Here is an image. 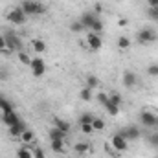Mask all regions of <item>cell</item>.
Segmentation results:
<instances>
[{
	"label": "cell",
	"instance_id": "cell-41",
	"mask_svg": "<svg viewBox=\"0 0 158 158\" xmlns=\"http://www.w3.org/2000/svg\"><path fill=\"white\" fill-rule=\"evenodd\" d=\"M118 24H119V26H127V19H121Z\"/></svg>",
	"mask_w": 158,
	"mask_h": 158
},
{
	"label": "cell",
	"instance_id": "cell-19",
	"mask_svg": "<svg viewBox=\"0 0 158 158\" xmlns=\"http://www.w3.org/2000/svg\"><path fill=\"white\" fill-rule=\"evenodd\" d=\"M17 158H33V151L30 149V147H19V151H17Z\"/></svg>",
	"mask_w": 158,
	"mask_h": 158
},
{
	"label": "cell",
	"instance_id": "cell-28",
	"mask_svg": "<svg viewBox=\"0 0 158 158\" xmlns=\"http://www.w3.org/2000/svg\"><path fill=\"white\" fill-rule=\"evenodd\" d=\"M96 99L99 101V105H103V107H105V105H107V101H109V94H107V92H98V94H96Z\"/></svg>",
	"mask_w": 158,
	"mask_h": 158
},
{
	"label": "cell",
	"instance_id": "cell-4",
	"mask_svg": "<svg viewBox=\"0 0 158 158\" xmlns=\"http://www.w3.org/2000/svg\"><path fill=\"white\" fill-rule=\"evenodd\" d=\"M118 134L121 136V138H125L127 142H134V140H138V138L142 136V132H140V129H138L136 125H129V127L119 129Z\"/></svg>",
	"mask_w": 158,
	"mask_h": 158
},
{
	"label": "cell",
	"instance_id": "cell-35",
	"mask_svg": "<svg viewBox=\"0 0 158 158\" xmlns=\"http://www.w3.org/2000/svg\"><path fill=\"white\" fill-rule=\"evenodd\" d=\"M0 53H9V50H7V44H6V37H4V33L0 35Z\"/></svg>",
	"mask_w": 158,
	"mask_h": 158
},
{
	"label": "cell",
	"instance_id": "cell-18",
	"mask_svg": "<svg viewBox=\"0 0 158 158\" xmlns=\"http://www.w3.org/2000/svg\"><path fill=\"white\" fill-rule=\"evenodd\" d=\"M53 125H55L57 129H61L63 132H66V134L70 132V123H68V121H64V119H59V118L53 119Z\"/></svg>",
	"mask_w": 158,
	"mask_h": 158
},
{
	"label": "cell",
	"instance_id": "cell-9",
	"mask_svg": "<svg viewBox=\"0 0 158 158\" xmlns=\"http://www.w3.org/2000/svg\"><path fill=\"white\" fill-rule=\"evenodd\" d=\"M140 123L145 125V127H156L158 125V116H155V114L149 112V110H143V112L140 114Z\"/></svg>",
	"mask_w": 158,
	"mask_h": 158
},
{
	"label": "cell",
	"instance_id": "cell-26",
	"mask_svg": "<svg viewBox=\"0 0 158 158\" xmlns=\"http://www.w3.org/2000/svg\"><path fill=\"white\" fill-rule=\"evenodd\" d=\"M83 30H86V28H85L79 20H74V22L70 24V31H74V33H81Z\"/></svg>",
	"mask_w": 158,
	"mask_h": 158
},
{
	"label": "cell",
	"instance_id": "cell-31",
	"mask_svg": "<svg viewBox=\"0 0 158 158\" xmlns=\"http://www.w3.org/2000/svg\"><path fill=\"white\" fill-rule=\"evenodd\" d=\"M19 61H20L22 64H28V66H30V63H31V59H30V55H28L26 52H19Z\"/></svg>",
	"mask_w": 158,
	"mask_h": 158
},
{
	"label": "cell",
	"instance_id": "cell-8",
	"mask_svg": "<svg viewBox=\"0 0 158 158\" xmlns=\"http://www.w3.org/2000/svg\"><path fill=\"white\" fill-rule=\"evenodd\" d=\"M86 42H88V48H90L92 52H99V50H101V46H103L101 37H99L98 33H92V31L86 35Z\"/></svg>",
	"mask_w": 158,
	"mask_h": 158
},
{
	"label": "cell",
	"instance_id": "cell-24",
	"mask_svg": "<svg viewBox=\"0 0 158 158\" xmlns=\"http://www.w3.org/2000/svg\"><path fill=\"white\" fill-rule=\"evenodd\" d=\"M105 109L109 110V114H110V116H118V114H119V107H118V105H114V103H110V101H107Z\"/></svg>",
	"mask_w": 158,
	"mask_h": 158
},
{
	"label": "cell",
	"instance_id": "cell-25",
	"mask_svg": "<svg viewBox=\"0 0 158 158\" xmlns=\"http://www.w3.org/2000/svg\"><path fill=\"white\" fill-rule=\"evenodd\" d=\"M92 127H94V131H103L105 129V119L94 118L92 119Z\"/></svg>",
	"mask_w": 158,
	"mask_h": 158
},
{
	"label": "cell",
	"instance_id": "cell-11",
	"mask_svg": "<svg viewBox=\"0 0 158 158\" xmlns=\"http://www.w3.org/2000/svg\"><path fill=\"white\" fill-rule=\"evenodd\" d=\"M96 20H98V15H96L94 11H85V13L79 17V22H81L86 30H90V28H92V24H94Z\"/></svg>",
	"mask_w": 158,
	"mask_h": 158
},
{
	"label": "cell",
	"instance_id": "cell-3",
	"mask_svg": "<svg viewBox=\"0 0 158 158\" xmlns=\"http://www.w3.org/2000/svg\"><path fill=\"white\" fill-rule=\"evenodd\" d=\"M7 20H9L11 24H15V26H22V24H26L28 15L22 11V7H20V6H17V7H13V9L7 13Z\"/></svg>",
	"mask_w": 158,
	"mask_h": 158
},
{
	"label": "cell",
	"instance_id": "cell-10",
	"mask_svg": "<svg viewBox=\"0 0 158 158\" xmlns=\"http://www.w3.org/2000/svg\"><path fill=\"white\" fill-rule=\"evenodd\" d=\"M121 81H123V86H125V88H134V86L138 85V76H136L134 72L127 70V72H123Z\"/></svg>",
	"mask_w": 158,
	"mask_h": 158
},
{
	"label": "cell",
	"instance_id": "cell-7",
	"mask_svg": "<svg viewBox=\"0 0 158 158\" xmlns=\"http://www.w3.org/2000/svg\"><path fill=\"white\" fill-rule=\"evenodd\" d=\"M127 143H129V142H127L125 138H121L118 132L112 134V138H110V145H112V149L118 151V153H125V151H127Z\"/></svg>",
	"mask_w": 158,
	"mask_h": 158
},
{
	"label": "cell",
	"instance_id": "cell-5",
	"mask_svg": "<svg viewBox=\"0 0 158 158\" xmlns=\"http://www.w3.org/2000/svg\"><path fill=\"white\" fill-rule=\"evenodd\" d=\"M156 40V31L153 28H143L142 31H138V42L142 44H151Z\"/></svg>",
	"mask_w": 158,
	"mask_h": 158
},
{
	"label": "cell",
	"instance_id": "cell-39",
	"mask_svg": "<svg viewBox=\"0 0 158 158\" xmlns=\"http://www.w3.org/2000/svg\"><path fill=\"white\" fill-rule=\"evenodd\" d=\"M149 7H158V0H147Z\"/></svg>",
	"mask_w": 158,
	"mask_h": 158
},
{
	"label": "cell",
	"instance_id": "cell-13",
	"mask_svg": "<svg viewBox=\"0 0 158 158\" xmlns=\"http://www.w3.org/2000/svg\"><path fill=\"white\" fill-rule=\"evenodd\" d=\"M2 121H4V125H6V127H11V125L19 123L20 118L17 116V112H15V110H11V112H4V114H2Z\"/></svg>",
	"mask_w": 158,
	"mask_h": 158
},
{
	"label": "cell",
	"instance_id": "cell-21",
	"mask_svg": "<svg viewBox=\"0 0 158 158\" xmlns=\"http://www.w3.org/2000/svg\"><path fill=\"white\" fill-rule=\"evenodd\" d=\"M76 153H79V155H86L88 151H90V145L88 143H85V142H79V143H76Z\"/></svg>",
	"mask_w": 158,
	"mask_h": 158
},
{
	"label": "cell",
	"instance_id": "cell-27",
	"mask_svg": "<svg viewBox=\"0 0 158 158\" xmlns=\"http://www.w3.org/2000/svg\"><path fill=\"white\" fill-rule=\"evenodd\" d=\"M90 31H92V33H98V35H99V33L103 31V22H101V20L98 19V20H96V22L92 24V28H90Z\"/></svg>",
	"mask_w": 158,
	"mask_h": 158
},
{
	"label": "cell",
	"instance_id": "cell-30",
	"mask_svg": "<svg viewBox=\"0 0 158 158\" xmlns=\"http://www.w3.org/2000/svg\"><path fill=\"white\" fill-rule=\"evenodd\" d=\"M92 119H94V114H90V112H83V114L79 116V125H81V123H92Z\"/></svg>",
	"mask_w": 158,
	"mask_h": 158
},
{
	"label": "cell",
	"instance_id": "cell-2",
	"mask_svg": "<svg viewBox=\"0 0 158 158\" xmlns=\"http://www.w3.org/2000/svg\"><path fill=\"white\" fill-rule=\"evenodd\" d=\"M20 7H22V11L30 17V15H42L44 11H46V7L37 2V0H24L22 4H20Z\"/></svg>",
	"mask_w": 158,
	"mask_h": 158
},
{
	"label": "cell",
	"instance_id": "cell-34",
	"mask_svg": "<svg viewBox=\"0 0 158 158\" xmlns=\"http://www.w3.org/2000/svg\"><path fill=\"white\" fill-rule=\"evenodd\" d=\"M147 142H149L153 147H156V149H158V132H155V134H149V136H147Z\"/></svg>",
	"mask_w": 158,
	"mask_h": 158
},
{
	"label": "cell",
	"instance_id": "cell-16",
	"mask_svg": "<svg viewBox=\"0 0 158 158\" xmlns=\"http://www.w3.org/2000/svg\"><path fill=\"white\" fill-rule=\"evenodd\" d=\"M20 142H22V143H26V145L33 143V142H35V134H33V131L26 129V131H24V132L20 134Z\"/></svg>",
	"mask_w": 158,
	"mask_h": 158
},
{
	"label": "cell",
	"instance_id": "cell-32",
	"mask_svg": "<svg viewBox=\"0 0 158 158\" xmlns=\"http://www.w3.org/2000/svg\"><path fill=\"white\" fill-rule=\"evenodd\" d=\"M81 132H83V134H92V132H94L92 123H81Z\"/></svg>",
	"mask_w": 158,
	"mask_h": 158
},
{
	"label": "cell",
	"instance_id": "cell-12",
	"mask_svg": "<svg viewBox=\"0 0 158 158\" xmlns=\"http://www.w3.org/2000/svg\"><path fill=\"white\" fill-rule=\"evenodd\" d=\"M7 129H9V134H11L13 138H20V134H22V132H24V131L28 129V125H26V123H24V121L20 119L19 123L11 125V127H7Z\"/></svg>",
	"mask_w": 158,
	"mask_h": 158
},
{
	"label": "cell",
	"instance_id": "cell-40",
	"mask_svg": "<svg viewBox=\"0 0 158 158\" xmlns=\"http://www.w3.org/2000/svg\"><path fill=\"white\" fill-rule=\"evenodd\" d=\"M94 11H96V15H98V13H101V11H103L101 4H96V6H94Z\"/></svg>",
	"mask_w": 158,
	"mask_h": 158
},
{
	"label": "cell",
	"instance_id": "cell-37",
	"mask_svg": "<svg viewBox=\"0 0 158 158\" xmlns=\"http://www.w3.org/2000/svg\"><path fill=\"white\" fill-rule=\"evenodd\" d=\"M147 15H149L153 20L158 22V7H149V9H147Z\"/></svg>",
	"mask_w": 158,
	"mask_h": 158
},
{
	"label": "cell",
	"instance_id": "cell-29",
	"mask_svg": "<svg viewBox=\"0 0 158 158\" xmlns=\"http://www.w3.org/2000/svg\"><path fill=\"white\" fill-rule=\"evenodd\" d=\"M98 85H99V79L96 77V76H88V77H86V86H88V88L94 90Z\"/></svg>",
	"mask_w": 158,
	"mask_h": 158
},
{
	"label": "cell",
	"instance_id": "cell-38",
	"mask_svg": "<svg viewBox=\"0 0 158 158\" xmlns=\"http://www.w3.org/2000/svg\"><path fill=\"white\" fill-rule=\"evenodd\" d=\"M33 151V158H44L46 155H44V151L40 149V147H35V149H31Z\"/></svg>",
	"mask_w": 158,
	"mask_h": 158
},
{
	"label": "cell",
	"instance_id": "cell-23",
	"mask_svg": "<svg viewBox=\"0 0 158 158\" xmlns=\"http://www.w3.org/2000/svg\"><path fill=\"white\" fill-rule=\"evenodd\" d=\"M109 101L119 107V105L123 103V96H121V94H118V92H112V94H109Z\"/></svg>",
	"mask_w": 158,
	"mask_h": 158
},
{
	"label": "cell",
	"instance_id": "cell-14",
	"mask_svg": "<svg viewBox=\"0 0 158 158\" xmlns=\"http://www.w3.org/2000/svg\"><path fill=\"white\" fill-rule=\"evenodd\" d=\"M50 147H52V151L57 153V155H64V153H66L64 140H50Z\"/></svg>",
	"mask_w": 158,
	"mask_h": 158
},
{
	"label": "cell",
	"instance_id": "cell-1",
	"mask_svg": "<svg viewBox=\"0 0 158 158\" xmlns=\"http://www.w3.org/2000/svg\"><path fill=\"white\" fill-rule=\"evenodd\" d=\"M4 37H6V44H7V50L9 52H24V42L22 39L17 35V33H13V31H6L4 33Z\"/></svg>",
	"mask_w": 158,
	"mask_h": 158
},
{
	"label": "cell",
	"instance_id": "cell-17",
	"mask_svg": "<svg viewBox=\"0 0 158 158\" xmlns=\"http://www.w3.org/2000/svg\"><path fill=\"white\" fill-rule=\"evenodd\" d=\"M92 92H94L92 88L85 86V88H81V90H79V98H81L83 101H92V98H94V94H92Z\"/></svg>",
	"mask_w": 158,
	"mask_h": 158
},
{
	"label": "cell",
	"instance_id": "cell-6",
	"mask_svg": "<svg viewBox=\"0 0 158 158\" xmlns=\"http://www.w3.org/2000/svg\"><path fill=\"white\" fill-rule=\"evenodd\" d=\"M30 68H31L33 77H42V76H44V72H46V64H44V61H42V59H39V57L31 59Z\"/></svg>",
	"mask_w": 158,
	"mask_h": 158
},
{
	"label": "cell",
	"instance_id": "cell-15",
	"mask_svg": "<svg viewBox=\"0 0 158 158\" xmlns=\"http://www.w3.org/2000/svg\"><path fill=\"white\" fill-rule=\"evenodd\" d=\"M48 136H50V140H64L66 138V132H63L61 129H57L55 125L48 131Z\"/></svg>",
	"mask_w": 158,
	"mask_h": 158
},
{
	"label": "cell",
	"instance_id": "cell-33",
	"mask_svg": "<svg viewBox=\"0 0 158 158\" xmlns=\"http://www.w3.org/2000/svg\"><path fill=\"white\" fill-rule=\"evenodd\" d=\"M147 74H149L151 77H158V64H156V63L147 66Z\"/></svg>",
	"mask_w": 158,
	"mask_h": 158
},
{
	"label": "cell",
	"instance_id": "cell-36",
	"mask_svg": "<svg viewBox=\"0 0 158 158\" xmlns=\"http://www.w3.org/2000/svg\"><path fill=\"white\" fill-rule=\"evenodd\" d=\"M9 79V70L6 66H0V81H7Z\"/></svg>",
	"mask_w": 158,
	"mask_h": 158
},
{
	"label": "cell",
	"instance_id": "cell-20",
	"mask_svg": "<svg viewBox=\"0 0 158 158\" xmlns=\"http://www.w3.org/2000/svg\"><path fill=\"white\" fill-rule=\"evenodd\" d=\"M31 46H33V50H35L37 53H44V52H46V42L40 40V39H35L31 42Z\"/></svg>",
	"mask_w": 158,
	"mask_h": 158
},
{
	"label": "cell",
	"instance_id": "cell-22",
	"mask_svg": "<svg viewBox=\"0 0 158 158\" xmlns=\"http://www.w3.org/2000/svg\"><path fill=\"white\" fill-rule=\"evenodd\" d=\"M118 48L119 50H129V48H131V39L125 37V35H121L118 39Z\"/></svg>",
	"mask_w": 158,
	"mask_h": 158
}]
</instances>
